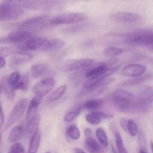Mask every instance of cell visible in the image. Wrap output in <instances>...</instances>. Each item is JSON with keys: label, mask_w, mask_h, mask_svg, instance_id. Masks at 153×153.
<instances>
[{"label": "cell", "mask_w": 153, "mask_h": 153, "mask_svg": "<svg viewBox=\"0 0 153 153\" xmlns=\"http://www.w3.org/2000/svg\"><path fill=\"white\" fill-rule=\"evenodd\" d=\"M85 146L89 153H105L102 145L93 137H85Z\"/></svg>", "instance_id": "7402d4cb"}, {"label": "cell", "mask_w": 153, "mask_h": 153, "mask_svg": "<svg viewBox=\"0 0 153 153\" xmlns=\"http://www.w3.org/2000/svg\"><path fill=\"white\" fill-rule=\"evenodd\" d=\"M25 13L23 7L18 1H2L0 3V21L16 20Z\"/></svg>", "instance_id": "7a4b0ae2"}, {"label": "cell", "mask_w": 153, "mask_h": 153, "mask_svg": "<svg viewBox=\"0 0 153 153\" xmlns=\"http://www.w3.org/2000/svg\"><path fill=\"white\" fill-rule=\"evenodd\" d=\"M105 102L103 100H96V99H92L85 102L83 105L80 107L82 109H86V110L93 111H97L99 109L102 108L104 106Z\"/></svg>", "instance_id": "cb8c5ba5"}, {"label": "cell", "mask_w": 153, "mask_h": 153, "mask_svg": "<svg viewBox=\"0 0 153 153\" xmlns=\"http://www.w3.org/2000/svg\"><path fill=\"white\" fill-rule=\"evenodd\" d=\"M34 58V55L28 52H19L10 57L9 60V67L10 68H16L23 64L31 62Z\"/></svg>", "instance_id": "4fadbf2b"}, {"label": "cell", "mask_w": 153, "mask_h": 153, "mask_svg": "<svg viewBox=\"0 0 153 153\" xmlns=\"http://www.w3.org/2000/svg\"><path fill=\"white\" fill-rule=\"evenodd\" d=\"M82 110L80 108H75L67 112L64 117V121L65 123H70L76 120L82 113Z\"/></svg>", "instance_id": "4dcf8cb0"}, {"label": "cell", "mask_w": 153, "mask_h": 153, "mask_svg": "<svg viewBox=\"0 0 153 153\" xmlns=\"http://www.w3.org/2000/svg\"><path fill=\"white\" fill-rule=\"evenodd\" d=\"M114 134L115 143H116L117 149L118 153H128L124 145L123 140L122 138V136L120 134L117 130H113Z\"/></svg>", "instance_id": "f1b7e54d"}, {"label": "cell", "mask_w": 153, "mask_h": 153, "mask_svg": "<svg viewBox=\"0 0 153 153\" xmlns=\"http://www.w3.org/2000/svg\"><path fill=\"white\" fill-rule=\"evenodd\" d=\"M29 86V76L28 74H24L22 76L20 82H19L18 90L22 91H26L28 89Z\"/></svg>", "instance_id": "d590c367"}, {"label": "cell", "mask_w": 153, "mask_h": 153, "mask_svg": "<svg viewBox=\"0 0 153 153\" xmlns=\"http://www.w3.org/2000/svg\"><path fill=\"white\" fill-rule=\"evenodd\" d=\"M92 136V131L90 128H86L85 130V137H88Z\"/></svg>", "instance_id": "b9f144b4"}, {"label": "cell", "mask_w": 153, "mask_h": 153, "mask_svg": "<svg viewBox=\"0 0 153 153\" xmlns=\"http://www.w3.org/2000/svg\"><path fill=\"white\" fill-rule=\"evenodd\" d=\"M21 79L22 77H21L20 73L18 71H14L10 73L8 76H4L1 78V82L4 83L12 91L16 92V91L18 90Z\"/></svg>", "instance_id": "e0dca14e"}, {"label": "cell", "mask_w": 153, "mask_h": 153, "mask_svg": "<svg viewBox=\"0 0 153 153\" xmlns=\"http://www.w3.org/2000/svg\"><path fill=\"white\" fill-rule=\"evenodd\" d=\"M138 144L139 149L146 150V138L143 131H140L138 134Z\"/></svg>", "instance_id": "74e56055"}, {"label": "cell", "mask_w": 153, "mask_h": 153, "mask_svg": "<svg viewBox=\"0 0 153 153\" xmlns=\"http://www.w3.org/2000/svg\"><path fill=\"white\" fill-rule=\"evenodd\" d=\"M75 153H86L83 149H80V148H76L75 149Z\"/></svg>", "instance_id": "ee69618b"}, {"label": "cell", "mask_w": 153, "mask_h": 153, "mask_svg": "<svg viewBox=\"0 0 153 153\" xmlns=\"http://www.w3.org/2000/svg\"><path fill=\"white\" fill-rule=\"evenodd\" d=\"M93 113L95 115H97L99 118H100L101 120L105 119V120H108V119H112V118L114 117V115L113 114H109V113H105V112L103 111H94Z\"/></svg>", "instance_id": "f35d334b"}, {"label": "cell", "mask_w": 153, "mask_h": 153, "mask_svg": "<svg viewBox=\"0 0 153 153\" xmlns=\"http://www.w3.org/2000/svg\"><path fill=\"white\" fill-rule=\"evenodd\" d=\"M94 63H95V59L91 58L73 59L66 63L64 69H65L66 71L68 72L81 71V70L89 68L93 64H94Z\"/></svg>", "instance_id": "8fae6325"}, {"label": "cell", "mask_w": 153, "mask_h": 153, "mask_svg": "<svg viewBox=\"0 0 153 153\" xmlns=\"http://www.w3.org/2000/svg\"><path fill=\"white\" fill-rule=\"evenodd\" d=\"M127 132L129 134L130 136L133 137H135L136 136L138 135L139 130L137 125L136 123L132 120H128V129H127Z\"/></svg>", "instance_id": "836d02e7"}, {"label": "cell", "mask_w": 153, "mask_h": 153, "mask_svg": "<svg viewBox=\"0 0 153 153\" xmlns=\"http://www.w3.org/2000/svg\"><path fill=\"white\" fill-rule=\"evenodd\" d=\"M111 149H112V152H113V153H118L117 149H115V147L113 146V145L111 146Z\"/></svg>", "instance_id": "f6af8a7d"}, {"label": "cell", "mask_w": 153, "mask_h": 153, "mask_svg": "<svg viewBox=\"0 0 153 153\" xmlns=\"http://www.w3.org/2000/svg\"><path fill=\"white\" fill-rule=\"evenodd\" d=\"M96 136L98 140L99 143L104 147H107L108 146V138L106 134L105 130L102 127H99L96 131Z\"/></svg>", "instance_id": "f546056e"}, {"label": "cell", "mask_w": 153, "mask_h": 153, "mask_svg": "<svg viewBox=\"0 0 153 153\" xmlns=\"http://www.w3.org/2000/svg\"><path fill=\"white\" fill-rule=\"evenodd\" d=\"M153 79V75L148 73V74H145L143 76H140V77L137 78H132V79H128V80L125 81V82H122L119 85L120 87H132L136 86V85H140L144 82H147V81L151 80Z\"/></svg>", "instance_id": "44dd1931"}, {"label": "cell", "mask_w": 153, "mask_h": 153, "mask_svg": "<svg viewBox=\"0 0 153 153\" xmlns=\"http://www.w3.org/2000/svg\"><path fill=\"white\" fill-rule=\"evenodd\" d=\"M28 100L27 99H21L19 101L16 102L12 111H10L8 117H7V122H6L5 126L2 129L1 133L10 128L12 126L14 125L16 122H18L22 118V117L25 114V110L28 108Z\"/></svg>", "instance_id": "52a82bcc"}, {"label": "cell", "mask_w": 153, "mask_h": 153, "mask_svg": "<svg viewBox=\"0 0 153 153\" xmlns=\"http://www.w3.org/2000/svg\"><path fill=\"white\" fill-rule=\"evenodd\" d=\"M49 71V67L46 64H34L30 68L31 77L34 79H39Z\"/></svg>", "instance_id": "ffe728a7"}, {"label": "cell", "mask_w": 153, "mask_h": 153, "mask_svg": "<svg viewBox=\"0 0 153 153\" xmlns=\"http://www.w3.org/2000/svg\"><path fill=\"white\" fill-rule=\"evenodd\" d=\"M120 126L122 127L123 129L127 132V129H128V119H126V118H124V117L121 118L120 121Z\"/></svg>", "instance_id": "ab89813d"}, {"label": "cell", "mask_w": 153, "mask_h": 153, "mask_svg": "<svg viewBox=\"0 0 153 153\" xmlns=\"http://www.w3.org/2000/svg\"><path fill=\"white\" fill-rule=\"evenodd\" d=\"M148 49H149V51H151V52H153V46H151V47H149Z\"/></svg>", "instance_id": "681fc988"}, {"label": "cell", "mask_w": 153, "mask_h": 153, "mask_svg": "<svg viewBox=\"0 0 153 153\" xmlns=\"http://www.w3.org/2000/svg\"><path fill=\"white\" fill-rule=\"evenodd\" d=\"M137 153H148V152L147 150H145V149H139Z\"/></svg>", "instance_id": "bcb514c9"}, {"label": "cell", "mask_w": 153, "mask_h": 153, "mask_svg": "<svg viewBox=\"0 0 153 153\" xmlns=\"http://www.w3.org/2000/svg\"><path fill=\"white\" fill-rule=\"evenodd\" d=\"M112 101L114 104L123 103L134 100L135 97L131 92L123 89H117L112 93Z\"/></svg>", "instance_id": "ac0fdd59"}, {"label": "cell", "mask_w": 153, "mask_h": 153, "mask_svg": "<svg viewBox=\"0 0 153 153\" xmlns=\"http://www.w3.org/2000/svg\"><path fill=\"white\" fill-rule=\"evenodd\" d=\"M40 121V116L38 114L32 120L27 123L25 128H24V136H25V137H29V138L31 139L33 135H34L36 133L38 132Z\"/></svg>", "instance_id": "d6986e66"}, {"label": "cell", "mask_w": 153, "mask_h": 153, "mask_svg": "<svg viewBox=\"0 0 153 153\" xmlns=\"http://www.w3.org/2000/svg\"><path fill=\"white\" fill-rule=\"evenodd\" d=\"M109 68L106 62H98L93 64L89 68L86 69L85 79H91L99 78Z\"/></svg>", "instance_id": "5bb4252c"}, {"label": "cell", "mask_w": 153, "mask_h": 153, "mask_svg": "<svg viewBox=\"0 0 153 153\" xmlns=\"http://www.w3.org/2000/svg\"><path fill=\"white\" fill-rule=\"evenodd\" d=\"M4 111H3L2 108H1V128H2L3 126H4Z\"/></svg>", "instance_id": "7bdbcfd3"}, {"label": "cell", "mask_w": 153, "mask_h": 153, "mask_svg": "<svg viewBox=\"0 0 153 153\" xmlns=\"http://www.w3.org/2000/svg\"><path fill=\"white\" fill-rule=\"evenodd\" d=\"M55 85V81L52 77L45 78L37 82L31 88L35 96L43 97L51 92Z\"/></svg>", "instance_id": "30bf717a"}, {"label": "cell", "mask_w": 153, "mask_h": 153, "mask_svg": "<svg viewBox=\"0 0 153 153\" xmlns=\"http://www.w3.org/2000/svg\"><path fill=\"white\" fill-rule=\"evenodd\" d=\"M67 90V85H63L61 86L58 87V88L52 91L46 99V103H52L54 102H56L57 100H60L64 94L66 93Z\"/></svg>", "instance_id": "d4e9b609"}, {"label": "cell", "mask_w": 153, "mask_h": 153, "mask_svg": "<svg viewBox=\"0 0 153 153\" xmlns=\"http://www.w3.org/2000/svg\"><path fill=\"white\" fill-rule=\"evenodd\" d=\"M65 134L68 138L73 140H77L81 137V131L79 127L75 124L69 125L67 127L65 131Z\"/></svg>", "instance_id": "4316f807"}, {"label": "cell", "mask_w": 153, "mask_h": 153, "mask_svg": "<svg viewBox=\"0 0 153 153\" xmlns=\"http://www.w3.org/2000/svg\"><path fill=\"white\" fill-rule=\"evenodd\" d=\"M50 19L51 18H49V15H40L28 18L22 22L13 24L12 25L17 30H24L32 33L43 29L46 25H49Z\"/></svg>", "instance_id": "3957f363"}, {"label": "cell", "mask_w": 153, "mask_h": 153, "mask_svg": "<svg viewBox=\"0 0 153 153\" xmlns=\"http://www.w3.org/2000/svg\"><path fill=\"white\" fill-rule=\"evenodd\" d=\"M40 140H41V134L40 131H38L30 139L28 153H37L40 147Z\"/></svg>", "instance_id": "484cf974"}, {"label": "cell", "mask_w": 153, "mask_h": 153, "mask_svg": "<svg viewBox=\"0 0 153 153\" xmlns=\"http://www.w3.org/2000/svg\"><path fill=\"white\" fill-rule=\"evenodd\" d=\"M45 153H51V152H46Z\"/></svg>", "instance_id": "f907efd6"}, {"label": "cell", "mask_w": 153, "mask_h": 153, "mask_svg": "<svg viewBox=\"0 0 153 153\" xmlns=\"http://www.w3.org/2000/svg\"><path fill=\"white\" fill-rule=\"evenodd\" d=\"M7 153H25V151L20 143H16L10 146Z\"/></svg>", "instance_id": "8d00e7d4"}, {"label": "cell", "mask_w": 153, "mask_h": 153, "mask_svg": "<svg viewBox=\"0 0 153 153\" xmlns=\"http://www.w3.org/2000/svg\"><path fill=\"white\" fill-rule=\"evenodd\" d=\"M146 67L139 63H131L123 67L119 71L118 74L125 77L137 78L145 75Z\"/></svg>", "instance_id": "9c48e42d"}, {"label": "cell", "mask_w": 153, "mask_h": 153, "mask_svg": "<svg viewBox=\"0 0 153 153\" xmlns=\"http://www.w3.org/2000/svg\"><path fill=\"white\" fill-rule=\"evenodd\" d=\"M112 21L120 23H135L141 20V15L137 13L126 11H118L112 13L110 16Z\"/></svg>", "instance_id": "7c38bea8"}, {"label": "cell", "mask_w": 153, "mask_h": 153, "mask_svg": "<svg viewBox=\"0 0 153 153\" xmlns=\"http://www.w3.org/2000/svg\"><path fill=\"white\" fill-rule=\"evenodd\" d=\"M22 51L28 52H51L58 51L65 46V42L61 39H49L42 37H33L25 43H22Z\"/></svg>", "instance_id": "6da1fadb"}, {"label": "cell", "mask_w": 153, "mask_h": 153, "mask_svg": "<svg viewBox=\"0 0 153 153\" xmlns=\"http://www.w3.org/2000/svg\"><path fill=\"white\" fill-rule=\"evenodd\" d=\"M6 66V61L5 58L1 56L0 57V69H3Z\"/></svg>", "instance_id": "60d3db41"}, {"label": "cell", "mask_w": 153, "mask_h": 153, "mask_svg": "<svg viewBox=\"0 0 153 153\" xmlns=\"http://www.w3.org/2000/svg\"><path fill=\"white\" fill-rule=\"evenodd\" d=\"M23 8L31 10L49 11L60 8L64 1L57 0H30V1H18Z\"/></svg>", "instance_id": "5b68a950"}, {"label": "cell", "mask_w": 153, "mask_h": 153, "mask_svg": "<svg viewBox=\"0 0 153 153\" xmlns=\"http://www.w3.org/2000/svg\"><path fill=\"white\" fill-rule=\"evenodd\" d=\"M139 97L144 98L146 100H149V102H153V87L146 86L143 87V89L140 90V92L139 94Z\"/></svg>", "instance_id": "1f68e13d"}, {"label": "cell", "mask_w": 153, "mask_h": 153, "mask_svg": "<svg viewBox=\"0 0 153 153\" xmlns=\"http://www.w3.org/2000/svg\"><path fill=\"white\" fill-rule=\"evenodd\" d=\"M119 111L126 114L146 113L150 109L152 102L141 97H137L131 101L115 104Z\"/></svg>", "instance_id": "277c9868"}, {"label": "cell", "mask_w": 153, "mask_h": 153, "mask_svg": "<svg viewBox=\"0 0 153 153\" xmlns=\"http://www.w3.org/2000/svg\"><path fill=\"white\" fill-rule=\"evenodd\" d=\"M149 64H150L151 65H152L153 67V57L149 58Z\"/></svg>", "instance_id": "7dc6e473"}, {"label": "cell", "mask_w": 153, "mask_h": 153, "mask_svg": "<svg viewBox=\"0 0 153 153\" xmlns=\"http://www.w3.org/2000/svg\"><path fill=\"white\" fill-rule=\"evenodd\" d=\"M32 33L29 31H24V30H16V31H12L7 35L5 37H1L0 43L1 44L3 43H10V44L17 45L22 44L25 43L28 40L33 37Z\"/></svg>", "instance_id": "ba28073f"}, {"label": "cell", "mask_w": 153, "mask_h": 153, "mask_svg": "<svg viewBox=\"0 0 153 153\" xmlns=\"http://www.w3.org/2000/svg\"><path fill=\"white\" fill-rule=\"evenodd\" d=\"M150 148H151V150H152V152L153 153V142L152 141L150 143Z\"/></svg>", "instance_id": "c3c4849f"}, {"label": "cell", "mask_w": 153, "mask_h": 153, "mask_svg": "<svg viewBox=\"0 0 153 153\" xmlns=\"http://www.w3.org/2000/svg\"><path fill=\"white\" fill-rule=\"evenodd\" d=\"M89 19L88 15L85 13H66L58 14L51 18L49 25H75V24L85 22Z\"/></svg>", "instance_id": "8992f818"}, {"label": "cell", "mask_w": 153, "mask_h": 153, "mask_svg": "<svg viewBox=\"0 0 153 153\" xmlns=\"http://www.w3.org/2000/svg\"><path fill=\"white\" fill-rule=\"evenodd\" d=\"M24 135V128L21 126H16L11 128L7 136V141L10 143H18V140Z\"/></svg>", "instance_id": "603a6c76"}, {"label": "cell", "mask_w": 153, "mask_h": 153, "mask_svg": "<svg viewBox=\"0 0 153 153\" xmlns=\"http://www.w3.org/2000/svg\"><path fill=\"white\" fill-rule=\"evenodd\" d=\"M94 27L93 23H89V22H82V23L75 24V25H70L66 28H63L61 30L63 34H67V35H72V34H79V33L88 31L91 30Z\"/></svg>", "instance_id": "9a60e30c"}, {"label": "cell", "mask_w": 153, "mask_h": 153, "mask_svg": "<svg viewBox=\"0 0 153 153\" xmlns=\"http://www.w3.org/2000/svg\"><path fill=\"white\" fill-rule=\"evenodd\" d=\"M42 100H43V97H38V96H34L31 99L28 105V108H27L26 117H25L27 123L32 120L38 114L37 111H38L39 106L41 104Z\"/></svg>", "instance_id": "2e32d148"}, {"label": "cell", "mask_w": 153, "mask_h": 153, "mask_svg": "<svg viewBox=\"0 0 153 153\" xmlns=\"http://www.w3.org/2000/svg\"><path fill=\"white\" fill-rule=\"evenodd\" d=\"M85 74H86V70L74 72L70 76V81L73 84H75V85L79 84L82 79H85Z\"/></svg>", "instance_id": "d6a6232c"}, {"label": "cell", "mask_w": 153, "mask_h": 153, "mask_svg": "<svg viewBox=\"0 0 153 153\" xmlns=\"http://www.w3.org/2000/svg\"><path fill=\"white\" fill-rule=\"evenodd\" d=\"M124 52V49L123 48L117 47V46H107L103 50V53L105 56L110 57L111 58H114L115 57L121 55Z\"/></svg>", "instance_id": "83f0119b"}, {"label": "cell", "mask_w": 153, "mask_h": 153, "mask_svg": "<svg viewBox=\"0 0 153 153\" xmlns=\"http://www.w3.org/2000/svg\"><path fill=\"white\" fill-rule=\"evenodd\" d=\"M85 120H86L87 123L92 126H97L99 124H100L102 120L100 118H99L97 115L94 114L93 112L91 113L88 114L85 116Z\"/></svg>", "instance_id": "e575fe53"}]
</instances>
